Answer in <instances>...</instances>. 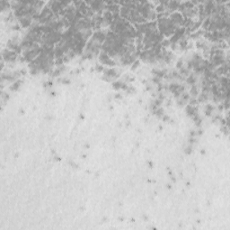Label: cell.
Returning a JSON list of instances; mask_svg holds the SVG:
<instances>
[{
	"label": "cell",
	"mask_w": 230,
	"mask_h": 230,
	"mask_svg": "<svg viewBox=\"0 0 230 230\" xmlns=\"http://www.w3.org/2000/svg\"><path fill=\"white\" fill-rule=\"evenodd\" d=\"M3 56L6 60H14L15 59V53L11 51H5L3 52Z\"/></svg>",
	"instance_id": "1"
}]
</instances>
